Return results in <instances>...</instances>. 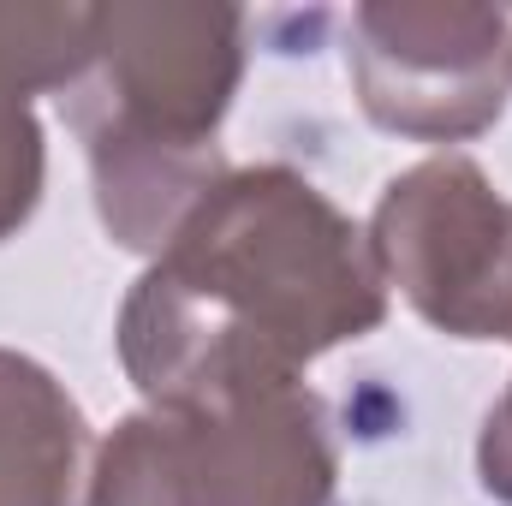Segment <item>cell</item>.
<instances>
[{
    "mask_svg": "<svg viewBox=\"0 0 512 506\" xmlns=\"http://www.w3.org/2000/svg\"><path fill=\"white\" fill-rule=\"evenodd\" d=\"M358 108L411 143L489 131L512 90V12L471 0H370L346 24Z\"/></svg>",
    "mask_w": 512,
    "mask_h": 506,
    "instance_id": "cell-5",
    "label": "cell"
},
{
    "mask_svg": "<svg viewBox=\"0 0 512 506\" xmlns=\"http://www.w3.org/2000/svg\"><path fill=\"white\" fill-rule=\"evenodd\" d=\"M370 251L387 286L453 340H512V197L471 155H429L376 203Z\"/></svg>",
    "mask_w": 512,
    "mask_h": 506,
    "instance_id": "cell-4",
    "label": "cell"
},
{
    "mask_svg": "<svg viewBox=\"0 0 512 506\" xmlns=\"http://www.w3.org/2000/svg\"><path fill=\"white\" fill-rule=\"evenodd\" d=\"M477 477H483V489L501 506H512V381H507V393L489 405V417H483V435H477Z\"/></svg>",
    "mask_w": 512,
    "mask_h": 506,
    "instance_id": "cell-8",
    "label": "cell"
},
{
    "mask_svg": "<svg viewBox=\"0 0 512 506\" xmlns=\"http://www.w3.org/2000/svg\"><path fill=\"white\" fill-rule=\"evenodd\" d=\"M96 54V6L0 0V239H12L42 203V120L30 96L72 90Z\"/></svg>",
    "mask_w": 512,
    "mask_h": 506,
    "instance_id": "cell-6",
    "label": "cell"
},
{
    "mask_svg": "<svg viewBox=\"0 0 512 506\" xmlns=\"http://www.w3.org/2000/svg\"><path fill=\"white\" fill-rule=\"evenodd\" d=\"M84 411L36 358L0 346V506H78Z\"/></svg>",
    "mask_w": 512,
    "mask_h": 506,
    "instance_id": "cell-7",
    "label": "cell"
},
{
    "mask_svg": "<svg viewBox=\"0 0 512 506\" xmlns=\"http://www.w3.org/2000/svg\"><path fill=\"white\" fill-rule=\"evenodd\" d=\"M340 477L322 399L274 387L227 405L137 411L96 447L90 506H328Z\"/></svg>",
    "mask_w": 512,
    "mask_h": 506,
    "instance_id": "cell-3",
    "label": "cell"
},
{
    "mask_svg": "<svg viewBox=\"0 0 512 506\" xmlns=\"http://www.w3.org/2000/svg\"><path fill=\"white\" fill-rule=\"evenodd\" d=\"M370 233L292 167H233L149 256L120 310V364L155 411L227 405L376 334Z\"/></svg>",
    "mask_w": 512,
    "mask_h": 506,
    "instance_id": "cell-1",
    "label": "cell"
},
{
    "mask_svg": "<svg viewBox=\"0 0 512 506\" xmlns=\"http://www.w3.org/2000/svg\"><path fill=\"white\" fill-rule=\"evenodd\" d=\"M245 72L239 6H96V54L66 90L90 149L96 215L126 251L155 256L233 173L215 126Z\"/></svg>",
    "mask_w": 512,
    "mask_h": 506,
    "instance_id": "cell-2",
    "label": "cell"
}]
</instances>
